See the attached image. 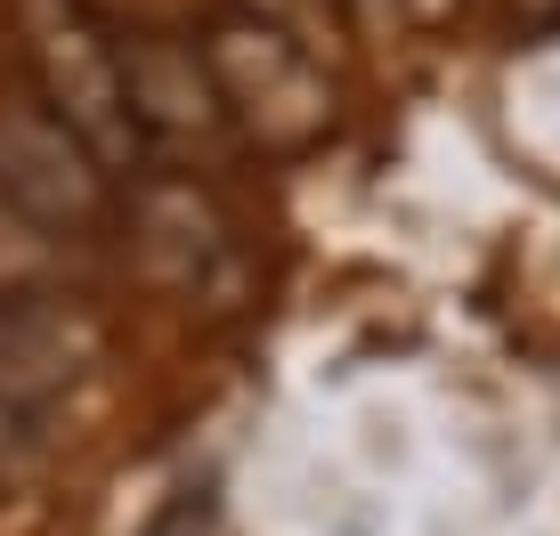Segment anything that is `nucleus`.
<instances>
[{
	"label": "nucleus",
	"instance_id": "1",
	"mask_svg": "<svg viewBox=\"0 0 560 536\" xmlns=\"http://www.w3.org/2000/svg\"><path fill=\"white\" fill-rule=\"evenodd\" d=\"M16 42H25V90L122 187L147 179V147H139V130H130L114 25H98V9H90V0H16Z\"/></svg>",
	"mask_w": 560,
	"mask_h": 536
},
{
	"label": "nucleus",
	"instance_id": "2",
	"mask_svg": "<svg viewBox=\"0 0 560 536\" xmlns=\"http://www.w3.org/2000/svg\"><path fill=\"white\" fill-rule=\"evenodd\" d=\"M114 236H130L139 277L163 301H187V310H236L244 284H253L236 220L220 212V196L196 171H147V179H130Z\"/></svg>",
	"mask_w": 560,
	"mask_h": 536
},
{
	"label": "nucleus",
	"instance_id": "3",
	"mask_svg": "<svg viewBox=\"0 0 560 536\" xmlns=\"http://www.w3.org/2000/svg\"><path fill=\"white\" fill-rule=\"evenodd\" d=\"M203 66L220 82L236 147H260V155L293 163L334 130V82H325L317 49L284 42V33L253 25V16H220L203 42Z\"/></svg>",
	"mask_w": 560,
	"mask_h": 536
},
{
	"label": "nucleus",
	"instance_id": "4",
	"mask_svg": "<svg viewBox=\"0 0 560 536\" xmlns=\"http://www.w3.org/2000/svg\"><path fill=\"white\" fill-rule=\"evenodd\" d=\"M0 196L25 220H42L57 244H98L122 220V179L73 139L25 82L0 90Z\"/></svg>",
	"mask_w": 560,
	"mask_h": 536
},
{
	"label": "nucleus",
	"instance_id": "5",
	"mask_svg": "<svg viewBox=\"0 0 560 536\" xmlns=\"http://www.w3.org/2000/svg\"><path fill=\"white\" fill-rule=\"evenodd\" d=\"M114 57H122V98H130V130L147 147V171H163L171 155L220 163L236 147L220 82L203 66V42L163 33V25H130V33H114Z\"/></svg>",
	"mask_w": 560,
	"mask_h": 536
},
{
	"label": "nucleus",
	"instance_id": "6",
	"mask_svg": "<svg viewBox=\"0 0 560 536\" xmlns=\"http://www.w3.org/2000/svg\"><path fill=\"white\" fill-rule=\"evenodd\" d=\"M90 366H98V325L73 293L0 310V398L16 415H49Z\"/></svg>",
	"mask_w": 560,
	"mask_h": 536
},
{
	"label": "nucleus",
	"instance_id": "7",
	"mask_svg": "<svg viewBox=\"0 0 560 536\" xmlns=\"http://www.w3.org/2000/svg\"><path fill=\"white\" fill-rule=\"evenodd\" d=\"M66 293H73V244H57L42 220H25L0 196V310L66 301Z\"/></svg>",
	"mask_w": 560,
	"mask_h": 536
},
{
	"label": "nucleus",
	"instance_id": "8",
	"mask_svg": "<svg viewBox=\"0 0 560 536\" xmlns=\"http://www.w3.org/2000/svg\"><path fill=\"white\" fill-rule=\"evenodd\" d=\"M228 16H253V25L284 33V42H301V49H317V42H325V25H341L334 0H236Z\"/></svg>",
	"mask_w": 560,
	"mask_h": 536
},
{
	"label": "nucleus",
	"instance_id": "9",
	"mask_svg": "<svg viewBox=\"0 0 560 536\" xmlns=\"http://www.w3.org/2000/svg\"><path fill=\"white\" fill-rule=\"evenodd\" d=\"M33 455H42V415H16L9 398H0V488L25 480Z\"/></svg>",
	"mask_w": 560,
	"mask_h": 536
},
{
	"label": "nucleus",
	"instance_id": "10",
	"mask_svg": "<svg viewBox=\"0 0 560 536\" xmlns=\"http://www.w3.org/2000/svg\"><path fill=\"white\" fill-rule=\"evenodd\" d=\"M203 528H211V488H179V496L147 521V536H203Z\"/></svg>",
	"mask_w": 560,
	"mask_h": 536
},
{
	"label": "nucleus",
	"instance_id": "11",
	"mask_svg": "<svg viewBox=\"0 0 560 536\" xmlns=\"http://www.w3.org/2000/svg\"><path fill=\"white\" fill-rule=\"evenodd\" d=\"M334 9H341L350 33H390L398 16H407V0H334Z\"/></svg>",
	"mask_w": 560,
	"mask_h": 536
},
{
	"label": "nucleus",
	"instance_id": "12",
	"mask_svg": "<svg viewBox=\"0 0 560 536\" xmlns=\"http://www.w3.org/2000/svg\"><path fill=\"white\" fill-rule=\"evenodd\" d=\"M504 9H512L520 33H552L560 25V0H504Z\"/></svg>",
	"mask_w": 560,
	"mask_h": 536
}]
</instances>
